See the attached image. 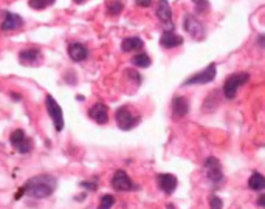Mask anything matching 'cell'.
Returning <instances> with one entry per match:
<instances>
[{"label": "cell", "mask_w": 265, "mask_h": 209, "mask_svg": "<svg viewBox=\"0 0 265 209\" xmlns=\"http://www.w3.org/2000/svg\"><path fill=\"white\" fill-rule=\"evenodd\" d=\"M3 22H2V30L3 31H11V30H17L23 27V19L19 14L11 13V11H3Z\"/></svg>", "instance_id": "14"}, {"label": "cell", "mask_w": 265, "mask_h": 209, "mask_svg": "<svg viewBox=\"0 0 265 209\" xmlns=\"http://www.w3.org/2000/svg\"><path fill=\"white\" fill-rule=\"evenodd\" d=\"M166 209H175V206H174V205H171V203H169V205H168V206H166Z\"/></svg>", "instance_id": "32"}, {"label": "cell", "mask_w": 265, "mask_h": 209, "mask_svg": "<svg viewBox=\"0 0 265 209\" xmlns=\"http://www.w3.org/2000/svg\"><path fill=\"white\" fill-rule=\"evenodd\" d=\"M10 143L14 147V150H17L19 153H28L33 149V143L22 129H16L10 135Z\"/></svg>", "instance_id": "7"}, {"label": "cell", "mask_w": 265, "mask_h": 209, "mask_svg": "<svg viewBox=\"0 0 265 209\" xmlns=\"http://www.w3.org/2000/svg\"><path fill=\"white\" fill-rule=\"evenodd\" d=\"M185 39L180 36V34H175L174 33V28H169V30H165L160 36V45L163 48H177V46L183 45Z\"/></svg>", "instance_id": "10"}, {"label": "cell", "mask_w": 265, "mask_h": 209, "mask_svg": "<svg viewBox=\"0 0 265 209\" xmlns=\"http://www.w3.org/2000/svg\"><path fill=\"white\" fill-rule=\"evenodd\" d=\"M58 188V180L53 175L44 174L36 175L25 181V184L19 189V192L14 195V200H20L22 195H27L30 198H48L53 195V192Z\"/></svg>", "instance_id": "1"}, {"label": "cell", "mask_w": 265, "mask_h": 209, "mask_svg": "<svg viewBox=\"0 0 265 209\" xmlns=\"http://www.w3.org/2000/svg\"><path fill=\"white\" fill-rule=\"evenodd\" d=\"M11 98H13V99H20L22 96H20V95H16V93H11Z\"/></svg>", "instance_id": "30"}, {"label": "cell", "mask_w": 265, "mask_h": 209, "mask_svg": "<svg viewBox=\"0 0 265 209\" xmlns=\"http://www.w3.org/2000/svg\"><path fill=\"white\" fill-rule=\"evenodd\" d=\"M54 2H56V0H28V6L33 8V10L41 11V10H45L47 6L53 5Z\"/></svg>", "instance_id": "22"}, {"label": "cell", "mask_w": 265, "mask_h": 209, "mask_svg": "<svg viewBox=\"0 0 265 209\" xmlns=\"http://www.w3.org/2000/svg\"><path fill=\"white\" fill-rule=\"evenodd\" d=\"M189 113V101L185 96H175L172 101V116L174 119L185 118Z\"/></svg>", "instance_id": "15"}, {"label": "cell", "mask_w": 265, "mask_h": 209, "mask_svg": "<svg viewBox=\"0 0 265 209\" xmlns=\"http://www.w3.org/2000/svg\"><path fill=\"white\" fill-rule=\"evenodd\" d=\"M73 2H76V3H84L85 0H73Z\"/></svg>", "instance_id": "33"}, {"label": "cell", "mask_w": 265, "mask_h": 209, "mask_svg": "<svg viewBox=\"0 0 265 209\" xmlns=\"http://www.w3.org/2000/svg\"><path fill=\"white\" fill-rule=\"evenodd\" d=\"M89 116L90 118L98 122V124H107L109 122V107L103 103H96L93 107L89 108Z\"/></svg>", "instance_id": "12"}, {"label": "cell", "mask_w": 265, "mask_h": 209, "mask_svg": "<svg viewBox=\"0 0 265 209\" xmlns=\"http://www.w3.org/2000/svg\"><path fill=\"white\" fill-rule=\"evenodd\" d=\"M157 17L165 23H169L171 25V20H172V10H171V5L168 0H160L158 5H157Z\"/></svg>", "instance_id": "17"}, {"label": "cell", "mask_w": 265, "mask_h": 209, "mask_svg": "<svg viewBox=\"0 0 265 209\" xmlns=\"http://www.w3.org/2000/svg\"><path fill=\"white\" fill-rule=\"evenodd\" d=\"M110 184H112V188L118 192H129V191H134L137 188V186L132 183L129 175L126 174V170H123V169L116 170V172L113 174Z\"/></svg>", "instance_id": "9"}, {"label": "cell", "mask_w": 265, "mask_h": 209, "mask_svg": "<svg viewBox=\"0 0 265 209\" xmlns=\"http://www.w3.org/2000/svg\"><path fill=\"white\" fill-rule=\"evenodd\" d=\"M76 99H78V101H84V96H79V95H78Z\"/></svg>", "instance_id": "34"}, {"label": "cell", "mask_w": 265, "mask_h": 209, "mask_svg": "<svg viewBox=\"0 0 265 209\" xmlns=\"http://www.w3.org/2000/svg\"><path fill=\"white\" fill-rule=\"evenodd\" d=\"M123 10H124V3L121 0H112V2H109V5H107L109 15H118Z\"/></svg>", "instance_id": "21"}, {"label": "cell", "mask_w": 265, "mask_h": 209, "mask_svg": "<svg viewBox=\"0 0 265 209\" xmlns=\"http://www.w3.org/2000/svg\"><path fill=\"white\" fill-rule=\"evenodd\" d=\"M126 75L129 76V79L135 81V84H137V85H140V84L143 82L141 75H140L138 72H135V70H126Z\"/></svg>", "instance_id": "25"}, {"label": "cell", "mask_w": 265, "mask_h": 209, "mask_svg": "<svg viewBox=\"0 0 265 209\" xmlns=\"http://www.w3.org/2000/svg\"><path fill=\"white\" fill-rule=\"evenodd\" d=\"M216 75H217V65H216V62H211L205 70H202V72L196 73V75H192L191 77H188L183 85H203V84H209V82H213L216 79Z\"/></svg>", "instance_id": "6"}, {"label": "cell", "mask_w": 265, "mask_h": 209, "mask_svg": "<svg viewBox=\"0 0 265 209\" xmlns=\"http://www.w3.org/2000/svg\"><path fill=\"white\" fill-rule=\"evenodd\" d=\"M248 188L251 191H264L265 189V178L261 172H253L248 178Z\"/></svg>", "instance_id": "19"}, {"label": "cell", "mask_w": 265, "mask_h": 209, "mask_svg": "<svg viewBox=\"0 0 265 209\" xmlns=\"http://www.w3.org/2000/svg\"><path fill=\"white\" fill-rule=\"evenodd\" d=\"M144 46L143 39H140L137 36H132V37H126L123 39L121 42V50L124 53H129V51H135V50H141Z\"/></svg>", "instance_id": "18"}, {"label": "cell", "mask_w": 265, "mask_h": 209, "mask_svg": "<svg viewBox=\"0 0 265 209\" xmlns=\"http://www.w3.org/2000/svg\"><path fill=\"white\" fill-rule=\"evenodd\" d=\"M113 205H115V197L110 195V194H104V195L99 198L98 209H112Z\"/></svg>", "instance_id": "23"}, {"label": "cell", "mask_w": 265, "mask_h": 209, "mask_svg": "<svg viewBox=\"0 0 265 209\" xmlns=\"http://www.w3.org/2000/svg\"><path fill=\"white\" fill-rule=\"evenodd\" d=\"M45 107H47V112H48L50 118L54 124V129H56L58 132H62L64 130V113H62V108L61 105L58 104V101L54 99L51 95H47L45 96Z\"/></svg>", "instance_id": "4"}, {"label": "cell", "mask_w": 265, "mask_h": 209, "mask_svg": "<svg viewBox=\"0 0 265 209\" xmlns=\"http://www.w3.org/2000/svg\"><path fill=\"white\" fill-rule=\"evenodd\" d=\"M115 121L121 130L127 132V130H132L138 126L140 121H141V116L137 115L134 110H132V107L121 105V107L116 108V112H115Z\"/></svg>", "instance_id": "2"}, {"label": "cell", "mask_w": 265, "mask_h": 209, "mask_svg": "<svg viewBox=\"0 0 265 209\" xmlns=\"http://www.w3.org/2000/svg\"><path fill=\"white\" fill-rule=\"evenodd\" d=\"M81 188H85L87 191H92V192H95L96 189H98V183H96V178L95 180H85V181H82L81 183Z\"/></svg>", "instance_id": "27"}, {"label": "cell", "mask_w": 265, "mask_h": 209, "mask_svg": "<svg viewBox=\"0 0 265 209\" xmlns=\"http://www.w3.org/2000/svg\"><path fill=\"white\" fill-rule=\"evenodd\" d=\"M222 208H223V201L217 195H213L209 198V209H222Z\"/></svg>", "instance_id": "26"}, {"label": "cell", "mask_w": 265, "mask_h": 209, "mask_svg": "<svg viewBox=\"0 0 265 209\" xmlns=\"http://www.w3.org/2000/svg\"><path fill=\"white\" fill-rule=\"evenodd\" d=\"M191 2H194V5H196L197 13H205V11H208V8H209L208 0H191Z\"/></svg>", "instance_id": "24"}, {"label": "cell", "mask_w": 265, "mask_h": 209, "mask_svg": "<svg viewBox=\"0 0 265 209\" xmlns=\"http://www.w3.org/2000/svg\"><path fill=\"white\" fill-rule=\"evenodd\" d=\"M183 28L191 37H194L196 41H203L206 33H205V27L196 15L192 14H186L183 19Z\"/></svg>", "instance_id": "5"}, {"label": "cell", "mask_w": 265, "mask_h": 209, "mask_svg": "<svg viewBox=\"0 0 265 209\" xmlns=\"http://www.w3.org/2000/svg\"><path fill=\"white\" fill-rule=\"evenodd\" d=\"M137 5L138 6H143V8H147V6H151L154 0H135Z\"/></svg>", "instance_id": "28"}, {"label": "cell", "mask_w": 265, "mask_h": 209, "mask_svg": "<svg viewBox=\"0 0 265 209\" xmlns=\"http://www.w3.org/2000/svg\"><path fill=\"white\" fill-rule=\"evenodd\" d=\"M259 44H261V45H264V34H261V36H259Z\"/></svg>", "instance_id": "31"}, {"label": "cell", "mask_w": 265, "mask_h": 209, "mask_svg": "<svg viewBox=\"0 0 265 209\" xmlns=\"http://www.w3.org/2000/svg\"><path fill=\"white\" fill-rule=\"evenodd\" d=\"M41 59H42V54H41V50H37V48H25L19 53L20 64L25 67L37 65L39 62H41Z\"/></svg>", "instance_id": "13"}, {"label": "cell", "mask_w": 265, "mask_h": 209, "mask_svg": "<svg viewBox=\"0 0 265 209\" xmlns=\"http://www.w3.org/2000/svg\"><path fill=\"white\" fill-rule=\"evenodd\" d=\"M258 205H259V206H265V195H261V197H259Z\"/></svg>", "instance_id": "29"}, {"label": "cell", "mask_w": 265, "mask_h": 209, "mask_svg": "<svg viewBox=\"0 0 265 209\" xmlns=\"http://www.w3.org/2000/svg\"><path fill=\"white\" fill-rule=\"evenodd\" d=\"M248 81H250V75L242 72V73H233L230 75L227 79H225V84H223V96L227 99H234L237 96V90L245 85Z\"/></svg>", "instance_id": "3"}, {"label": "cell", "mask_w": 265, "mask_h": 209, "mask_svg": "<svg viewBox=\"0 0 265 209\" xmlns=\"http://www.w3.org/2000/svg\"><path fill=\"white\" fill-rule=\"evenodd\" d=\"M205 170H206V177L208 180L213 184H219L223 181V170H222V164L220 161L216 157H208L205 160Z\"/></svg>", "instance_id": "8"}, {"label": "cell", "mask_w": 265, "mask_h": 209, "mask_svg": "<svg viewBox=\"0 0 265 209\" xmlns=\"http://www.w3.org/2000/svg\"><path fill=\"white\" fill-rule=\"evenodd\" d=\"M132 64H134L137 68H147V67H151V64H152V60H151V58L147 56L146 53H138V54H135L134 58H132Z\"/></svg>", "instance_id": "20"}, {"label": "cell", "mask_w": 265, "mask_h": 209, "mask_svg": "<svg viewBox=\"0 0 265 209\" xmlns=\"http://www.w3.org/2000/svg\"><path fill=\"white\" fill-rule=\"evenodd\" d=\"M68 56L73 62H84L89 58V50L84 44L73 42L68 45Z\"/></svg>", "instance_id": "16"}, {"label": "cell", "mask_w": 265, "mask_h": 209, "mask_svg": "<svg viewBox=\"0 0 265 209\" xmlns=\"http://www.w3.org/2000/svg\"><path fill=\"white\" fill-rule=\"evenodd\" d=\"M157 184H158L161 192H165L166 195H171V194L175 192L178 180H177V177L172 174H158L157 175Z\"/></svg>", "instance_id": "11"}]
</instances>
